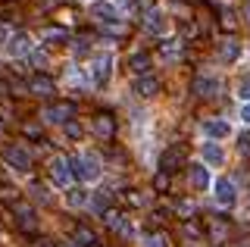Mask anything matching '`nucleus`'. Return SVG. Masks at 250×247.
<instances>
[{
  "instance_id": "obj_18",
  "label": "nucleus",
  "mask_w": 250,
  "mask_h": 247,
  "mask_svg": "<svg viewBox=\"0 0 250 247\" xmlns=\"http://www.w3.org/2000/svg\"><path fill=\"white\" fill-rule=\"evenodd\" d=\"M53 91H57V84H53V79H47V75H35L28 82V94H35V97H50Z\"/></svg>"
},
{
  "instance_id": "obj_35",
  "label": "nucleus",
  "mask_w": 250,
  "mask_h": 247,
  "mask_svg": "<svg viewBox=\"0 0 250 247\" xmlns=\"http://www.w3.org/2000/svg\"><path fill=\"white\" fill-rule=\"evenodd\" d=\"M238 97L244 100V103H250V79H241L238 82Z\"/></svg>"
},
{
  "instance_id": "obj_3",
  "label": "nucleus",
  "mask_w": 250,
  "mask_h": 247,
  "mask_svg": "<svg viewBox=\"0 0 250 247\" xmlns=\"http://www.w3.org/2000/svg\"><path fill=\"white\" fill-rule=\"evenodd\" d=\"M209 188H213V200H216V206H222V210H231L234 200H238V194H234V182H231V179H225V175H219V179L209 185Z\"/></svg>"
},
{
  "instance_id": "obj_2",
  "label": "nucleus",
  "mask_w": 250,
  "mask_h": 247,
  "mask_svg": "<svg viewBox=\"0 0 250 247\" xmlns=\"http://www.w3.org/2000/svg\"><path fill=\"white\" fill-rule=\"evenodd\" d=\"M113 63H116V57H113L109 50L94 53V57H91V63H88V79H91V84L104 88V84L109 82V75H113Z\"/></svg>"
},
{
  "instance_id": "obj_7",
  "label": "nucleus",
  "mask_w": 250,
  "mask_h": 247,
  "mask_svg": "<svg viewBox=\"0 0 250 247\" xmlns=\"http://www.w3.org/2000/svg\"><path fill=\"white\" fill-rule=\"evenodd\" d=\"M50 179H53V185L57 188H72V166H69V160L66 157H57L50 163Z\"/></svg>"
},
{
  "instance_id": "obj_28",
  "label": "nucleus",
  "mask_w": 250,
  "mask_h": 247,
  "mask_svg": "<svg viewBox=\"0 0 250 247\" xmlns=\"http://www.w3.org/2000/svg\"><path fill=\"white\" fill-rule=\"evenodd\" d=\"M178 216H185V219H191L194 213H197V206H194V200H178Z\"/></svg>"
},
{
  "instance_id": "obj_41",
  "label": "nucleus",
  "mask_w": 250,
  "mask_h": 247,
  "mask_svg": "<svg viewBox=\"0 0 250 247\" xmlns=\"http://www.w3.org/2000/svg\"><path fill=\"white\" fill-rule=\"evenodd\" d=\"M44 6H57V3H62V0H41Z\"/></svg>"
},
{
  "instance_id": "obj_21",
  "label": "nucleus",
  "mask_w": 250,
  "mask_h": 247,
  "mask_svg": "<svg viewBox=\"0 0 250 247\" xmlns=\"http://www.w3.org/2000/svg\"><path fill=\"white\" fill-rule=\"evenodd\" d=\"M160 57L166 60V63H178V57H182V41H163L160 44Z\"/></svg>"
},
{
  "instance_id": "obj_23",
  "label": "nucleus",
  "mask_w": 250,
  "mask_h": 247,
  "mask_svg": "<svg viewBox=\"0 0 250 247\" xmlns=\"http://www.w3.org/2000/svg\"><path fill=\"white\" fill-rule=\"evenodd\" d=\"M131 72L135 75H150V57H147V53H135V57H131Z\"/></svg>"
},
{
  "instance_id": "obj_6",
  "label": "nucleus",
  "mask_w": 250,
  "mask_h": 247,
  "mask_svg": "<svg viewBox=\"0 0 250 247\" xmlns=\"http://www.w3.org/2000/svg\"><path fill=\"white\" fill-rule=\"evenodd\" d=\"M16 226H19L22 231H38L41 228V216L35 213V206H28V204H16Z\"/></svg>"
},
{
  "instance_id": "obj_36",
  "label": "nucleus",
  "mask_w": 250,
  "mask_h": 247,
  "mask_svg": "<svg viewBox=\"0 0 250 247\" xmlns=\"http://www.w3.org/2000/svg\"><path fill=\"white\" fill-rule=\"evenodd\" d=\"M31 194H35V200H41V204H47V200H50V194H47V188H44V185H31Z\"/></svg>"
},
{
  "instance_id": "obj_12",
  "label": "nucleus",
  "mask_w": 250,
  "mask_h": 247,
  "mask_svg": "<svg viewBox=\"0 0 250 247\" xmlns=\"http://www.w3.org/2000/svg\"><path fill=\"white\" fill-rule=\"evenodd\" d=\"M241 50H244V47H241L238 38H225V41L219 44V63H222V66H234L241 60Z\"/></svg>"
},
{
  "instance_id": "obj_16",
  "label": "nucleus",
  "mask_w": 250,
  "mask_h": 247,
  "mask_svg": "<svg viewBox=\"0 0 250 247\" xmlns=\"http://www.w3.org/2000/svg\"><path fill=\"white\" fill-rule=\"evenodd\" d=\"M91 16L100 19V22H116L119 19V10H116V3H109V0H94L91 3Z\"/></svg>"
},
{
  "instance_id": "obj_11",
  "label": "nucleus",
  "mask_w": 250,
  "mask_h": 247,
  "mask_svg": "<svg viewBox=\"0 0 250 247\" xmlns=\"http://www.w3.org/2000/svg\"><path fill=\"white\" fill-rule=\"evenodd\" d=\"M28 35L25 32H10V38L3 41V53L10 60H16V57H22V53H28Z\"/></svg>"
},
{
  "instance_id": "obj_19",
  "label": "nucleus",
  "mask_w": 250,
  "mask_h": 247,
  "mask_svg": "<svg viewBox=\"0 0 250 247\" xmlns=\"http://www.w3.org/2000/svg\"><path fill=\"white\" fill-rule=\"evenodd\" d=\"M160 91V79L156 75H138L135 79V94L138 97H153Z\"/></svg>"
},
{
  "instance_id": "obj_9",
  "label": "nucleus",
  "mask_w": 250,
  "mask_h": 247,
  "mask_svg": "<svg viewBox=\"0 0 250 247\" xmlns=\"http://www.w3.org/2000/svg\"><path fill=\"white\" fill-rule=\"evenodd\" d=\"M188 185H191V191H209L213 175H209V169L203 163H191L188 166Z\"/></svg>"
},
{
  "instance_id": "obj_10",
  "label": "nucleus",
  "mask_w": 250,
  "mask_h": 247,
  "mask_svg": "<svg viewBox=\"0 0 250 247\" xmlns=\"http://www.w3.org/2000/svg\"><path fill=\"white\" fill-rule=\"evenodd\" d=\"M144 28L150 35H156V38H166V32H169V19L163 16L156 6H150V10L144 13Z\"/></svg>"
},
{
  "instance_id": "obj_26",
  "label": "nucleus",
  "mask_w": 250,
  "mask_h": 247,
  "mask_svg": "<svg viewBox=\"0 0 250 247\" xmlns=\"http://www.w3.org/2000/svg\"><path fill=\"white\" fill-rule=\"evenodd\" d=\"M209 238H213L216 244H222L225 238H229V226H225V222H213V226H209Z\"/></svg>"
},
{
  "instance_id": "obj_13",
  "label": "nucleus",
  "mask_w": 250,
  "mask_h": 247,
  "mask_svg": "<svg viewBox=\"0 0 250 247\" xmlns=\"http://www.w3.org/2000/svg\"><path fill=\"white\" fill-rule=\"evenodd\" d=\"M91 132L100 138V141H113L116 138V119L113 116H106V113H100L97 119L91 122Z\"/></svg>"
},
{
  "instance_id": "obj_20",
  "label": "nucleus",
  "mask_w": 250,
  "mask_h": 247,
  "mask_svg": "<svg viewBox=\"0 0 250 247\" xmlns=\"http://www.w3.org/2000/svg\"><path fill=\"white\" fill-rule=\"evenodd\" d=\"M104 219H106V226L113 228V231H119L122 238H131V235H135V231H131V226L125 222V216H122V213H116V210H106V213H104Z\"/></svg>"
},
{
  "instance_id": "obj_37",
  "label": "nucleus",
  "mask_w": 250,
  "mask_h": 247,
  "mask_svg": "<svg viewBox=\"0 0 250 247\" xmlns=\"http://www.w3.org/2000/svg\"><path fill=\"white\" fill-rule=\"evenodd\" d=\"M238 153L250 160V135H241V141H238Z\"/></svg>"
},
{
  "instance_id": "obj_42",
  "label": "nucleus",
  "mask_w": 250,
  "mask_h": 247,
  "mask_svg": "<svg viewBox=\"0 0 250 247\" xmlns=\"http://www.w3.org/2000/svg\"><path fill=\"white\" fill-rule=\"evenodd\" d=\"M3 3H13V0H3Z\"/></svg>"
},
{
  "instance_id": "obj_34",
  "label": "nucleus",
  "mask_w": 250,
  "mask_h": 247,
  "mask_svg": "<svg viewBox=\"0 0 250 247\" xmlns=\"http://www.w3.org/2000/svg\"><path fill=\"white\" fill-rule=\"evenodd\" d=\"M125 32H128L125 22H106L104 25V35H125Z\"/></svg>"
},
{
  "instance_id": "obj_39",
  "label": "nucleus",
  "mask_w": 250,
  "mask_h": 247,
  "mask_svg": "<svg viewBox=\"0 0 250 247\" xmlns=\"http://www.w3.org/2000/svg\"><path fill=\"white\" fill-rule=\"evenodd\" d=\"M128 200H131L135 206H144V204H147V197H144V194H128Z\"/></svg>"
},
{
  "instance_id": "obj_38",
  "label": "nucleus",
  "mask_w": 250,
  "mask_h": 247,
  "mask_svg": "<svg viewBox=\"0 0 250 247\" xmlns=\"http://www.w3.org/2000/svg\"><path fill=\"white\" fill-rule=\"evenodd\" d=\"M241 122H244V125H250V103L241 106Z\"/></svg>"
},
{
  "instance_id": "obj_1",
  "label": "nucleus",
  "mask_w": 250,
  "mask_h": 247,
  "mask_svg": "<svg viewBox=\"0 0 250 247\" xmlns=\"http://www.w3.org/2000/svg\"><path fill=\"white\" fill-rule=\"evenodd\" d=\"M69 166H72V179H78V182H100V175H104L100 157L88 153V150H82L75 160H69Z\"/></svg>"
},
{
  "instance_id": "obj_25",
  "label": "nucleus",
  "mask_w": 250,
  "mask_h": 247,
  "mask_svg": "<svg viewBox=\"0 0 250 247\" xmlns=\"http://www.w3.org/2000/svg\"><path fill=\"white\" fill-rule=\"evenodd\" d=\"M75 244L78 247H97V235L91 228H75Z\"/></svg>"
},
{
  "instance_id": "obj_14",
  "label": "nucleus",
  "mask_w": 250,
  "mask_h": 247,
  "mask_svg": "<svg viewBox=\"0 0 250 247\" xmlns=\"http://www.w3.org/2000/svg\"><path fill=\"white\" fill-rule=\"evenodd\" d=\"M203 135H207V141H225V138L231 135V122L207 119V122H203Z\"/></svg>"
},
{
  "instance_id": "obj_17",
  "label": "nucleus",
  "mask_w": 250,
  "mask_h": 247,
  "mask_svg": "<svg viewBox=\"0 0 250 247\" xmlns=\"http://www.w3.org/2000/svg\"><path fill=\"white\" fill-rule=\"evenodd\" d=\"M203 166H225V150L219 141H203Z\"/></svg>"
},
{
  "instance_id": "obj_29",
  "label": "nucleus",
  "mask_w": 250,
  "mask_h": 247,
  "mask_svg": "<svg viewBox=\"0 0 250 247\" xmlns=\"http://www.w3.org/2000/svg\"><path fill=\"white\" fill-rule=\"evenodd\" d=\"M141 247H169V241H166V235H147L141 241Z\"/></svg>"
},
{
  "instance_id": "obj_24",
  "label": "nucleus",
  "mask_w": 250,
  "mask_h": 247,
  "mask_svg": "<svg viewBox=\"0 0 250 247\" xmlns=\"http://www.w3.org/2000/svg\"><path fill=\"white\" fill-rule=\"evenodd\" d=\"M66 204L69 206H84L88 204V191L84 188H66Z\"/></svg>"
},
{
  "instance_id": "obj_22",
  "label": "nucleus",
  "mask_w": 250,
  "mask_h": 247,
  "mask_svg": "<svg viewBox=\"0 0 250 247\" xmlns=\"http://www.w3.org/2000/svg\"><path fill=\"white\" fill-rule=\"evenodd\" d=\"M106 204H109V191H97L94 200H88V206H91L94 216H104L106 213Z\"/></svg>"
},
{
  "instance_id": "obj_30",
  "label": "nucleus",
  "mask_w": 250,
  "mask_h": 247,
  "mask_svg": "<svg viewBox=\"0 0 250 247\" xmlns=\"http://www.w3.org/2000/svg\"><path fill=\"white\" fill-rule=\"evenodd\" d=\"M41 38L44 41H66V28H44Z\"/></svg>"
},
{
  "instance_id": "obj_5",
  "label": "nucleus",
  "mask_w": 250,
  "mask_h": 247,
  "mask_svg": "<svg viewBox=\"0 0 250 247\" xmlns=\"http://www.w3.org/2000/svg\"><path fill=\"white\" fill-rule=\"evenodd\" d=\"M219 88H222V82H219V75H209V72H200L197 79L191 82V91L197 97H216Z\"/></svg>"
},
{
  "instance_id": "obj_40",
  "label": "nucleus",
  "mask_w": 250,
  "mask_h": 247,
  "mask_svg": "<svg viewBox=\"0 0 250 247\" xmlns=\"http://www.w3.org/2000/svg\"><path fill=\"white\" fill-rule=\"evenodd\" d=\"M25 132H28L31 138H41V128H38V125H28V128H25Z\"/></svg>"
},
{
  "instance_id": "obj_32",
  "label": "nucleus",
  "mask_w": 250,
  "mask_h": 247,
  "mask_svg": "<svg viewBox=\"0 0 250 247\" xmlns=\"http://www.w3.org/2000/svg\"><path fill=\"white\" fill-rule=\"evenodd\" d=\"M47 63H50V57L44 50H31V66L35 69H47Z\"/></svg>"
},
{
  "instance_id": "obj_33",
  "label": "nucleus",
  "mask_w": 250,
  "mask_h": 247,
  "mask_svg": "<svg viewBox=\"0 0 250 247\" xmlns=\"http://www.w3.org/2000/svg\"><path fill=\"white\" fill-rule=\"evenodd\" d=\"M219 25H222L225 32H234V25H238V19H234V13H231V10H225V13H222V19H219Z\"/></svg>"
},
{
  "instance_id": "obj_27",
  "label": "nucleus",
  "mask_w": 250,
  "mask_h": 247,
  "mask_svg": "<svg viewBox=\"0 0 250 247\" xmlns=\"http://www.w3.org/2000/svg\"><path fill=\"white\" fill-rule=\"evenodd\" d=\"M182 235H185V238H191V241H200L203 231H200L197 222H185V226H182Z\"/></svg>"
},
{
  "instance_id": "obj_15",
  "label": "nucleus",
  "mask_w": 250,
  "mask_h": 247,
  "mask_svg": "<svg viewBox=\"0 0 250 247\" xmlns=\"http://www.w3.org/2000/svg\"><path fill=\"white\" fill-rule=\"evenodd\" d=\"M185 157H188V150H185V144H172V147L166 150V153H163V160H160V169H163V172H172V169H175V166H182L185 163Z\"/></svg>"
},
{
  "instance_id": "obj_8",
  "label": "nucleus",
  "mask_w": 250,
  "mask_h": 247,
  "mask_svg": "<svg viewBox=\"0 0 250 247\" xmlns=\"http://www.w3.org/2000/svg\"><path fill=\"white\" fill-rule=\"evenodd\" d=\"M41 116H44V122H50V125H62V122H69L75 116V106L66 103V100H60V103H50Z\"/></svg>"
},
{
  "instance_id": "obj_31",
  "label": "nucleus",
  "mask_w": 250,
  "mask_h": 247,
  "mask_svg": "<svg viewBox=\"0 0 250 247\" xmlns=\"http://www.w3.org/2000/svg\"><path fill=\"white\" fill-rule=\"evenodd\" d=\"M62 132L72 138V141H78V138H82V125H78L75 119H69V122H62Z\"/></svg>"
},
{
  "instance_id": "obj_4",
  "label": "nucleus",
  "mask_w": 250,
  "mask_h": 247,
  "mask_svg": "<svg viewBox=\"0 0 250 247\" xmlns=\"http://www.w3.org/2000/svg\"><path fill=\"white\" fill-rule=\"evenodd\" d=\"M3 163L13 169V172H28L31 169V153L22 147V144H10L3 150Z\"/></svg>"
}]
</instances>
